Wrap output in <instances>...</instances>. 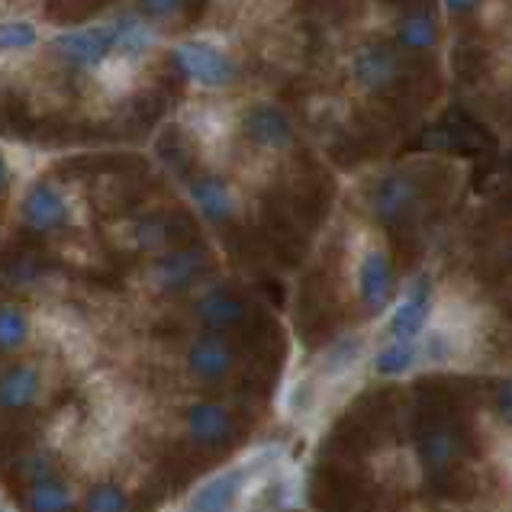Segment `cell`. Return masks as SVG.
Masks as SVG:
<instances>
[{"label": "cell", "instance_id": "obj_22", "mask_svg": "<svg viewBox=\"0 0 512 512\" xmlns=\"http://www.w3.org/2000/svg\"><path fill=\"white\" fill-rule=\"evenodd\" d=\"M29 335H33V323L29 316L13 303H0V355H13L20 351Z\"/></svg>", "mask_w": 512, "mask_h": 512}, {"label": "cell", "instance_id": "obj_3", "mask_svg": "<svg viewBox=\"0 0 512 512\" xmlns=\"http://www.w3.org/2000/svg\"><path fill=\"white\" fill-rule=\"evenodd\" d=\"M268 464H271V455L268 458H255V461L239 464V467H229V471L213 477L210 484H203L194 493V500H190V512H232L245 500V493L252 490L255 471H265Z\"/></svg>", "mask_w": 512, "mask_h": 512}, {"label": "cell", "instance_id": "obj_20", "mask_svg": "<svg viewBox=\"0 0 512 512\" xmlns=\"http://www.w3.org/2000/svg\"><path fill=\"white\" fill-rule=\"evenodd\" d=\"M29 509L33 512H71L75 500H71V490L65 487V480H58L52 474H42L29 484Z\"/></svg>", "mask_w": 512, "mask_h": 512}, {"label": "cell", "instance_id": "obj_27", "mask_svg": "<svg viewBox=\"0 0 512 512\" xmlns=\"http://www.w3.org/2000/svg\"><path fill=\"white\" fill-rule=\"evenodd\" d=\"M184 7V0H139V10L145 17H171V13H178Z\"/></svg>", "mask_w": 512, "mask_h": 512}, {"label": "cell", "instance_id": "obj_9", "mask_svg": "<svg viewBox=\"0 0 512 512\" xmlns=\"http://www.w3.org/2000/svg\"><path fill=\"white\" fill-rule=\"evenodd\" d=\"M187 435L194 438L200 448H229L232 442L239 438V419L232 413L229 406L216 403V400H203V403H194L187 409Z\"/></svg>", "mask_w": 512, "mask_h": 512}, {"label": "cell", "instance_id": "obj_23", "mask_svg": "<svg viewBox=\"0 0 512 512\" xmlns=\"http://www.w3.org/2000/svg\"><path fill=\"white\" fill-rule=\"evenodd\" d=\"M49 329L52 335H58V345H62L68 355H87L91 351V335H87L84 323H78V319H71L68 313H52L49 316Z\"/></svg>", "mask_w": 512, "mask_h": 512}, {"label": "cell", "instance_id": "obj_6", "mask_svg": "<svg viewBox=\"0 0 512 512\" xmlns=\"http://www.w3.org/2000/svg\"><path fill=\"white\" fill-rule=\"evenodd\" d=\"M203 271H207V255L197 252V248H174V252L158 255V261L145 274V281L155 290V294H187L194 287Z\"/></svg>", "mask_w": 512, "mask_h": 512}, {"label": "cell", "instance_id": "obj_11", "mask_svg": "<svg viewBox=\"0 0 512 512\" xmlns=\"http://www.w3.org/2000/svg\"><path fill=\"white\" fill-rule=\"evenodd\" d=\"M358 294L368 313H380L393 294V268L384 245L368 242L358 258Z\"/></svg>", "mask_w": 512, "mask_h": 512}, {"label": "cell", "instance_id": "obj_19", "mask_svg": "<svg viewBox=\"0 0 512 512\" xmlns=\"http://www.w3.org/2000/svg\"><path fill=\"white\" fill-rule=\"evenodd\" d=\"M136 68H139V58L123 55V52H110L104 62L97 65V78H100V87H104V94L123 97L133 91Z\"/></svg>", "mask_w": 512, "mask_h": 512}, {"label": "cell", "instance_id": "obj_7", "mask_svg": "<svg viewBox=\"0 0 512 512\" xmlns=\"http://www.w3.org/2000/svg\"><path fill=\"white\" fill-rule=\"evenodd\" d=\"M242 133L261 152H287L297 142L294 120L277 104H252L242 113Z\"/></svg>", "mask_w": 512, "mask_h": 512}, {"label": "cell", "instance_id": "obj_8", "mask_svg": "<svg viewBox=\"0 0 512 512\" xmlns=\"http://www.w3.org/2000/svg\"><path fill=\"white\" fill-rule=\"evenodd\" d=\"M403 75V58L390 42H368L351 58V78L368 94H384Z\"/></svg>", "mask_w": 512, "mask_h": 512}, {"label": "cell", "instance_id": "obj_1", "mask_svg": "<svg viewBox=\"0 0 512 512\" xmlns=\"http://www.w3.org/2000/svg\"><path fill=\"white\" fill-rule=\"evenodd\" d=\"M371 213L387 226L409 223L422 207V184L409 171H387L368 194Z\"/></svg>", "mask_w": 512, "mask_h": 512}, {"label": "cell", "instance_id": "obj_13", "mask_svg": "<svg viewBox=\"0 0 512 512\" xmlns=\"http://www.w3.org/2000/svg\"><path fill=\"white\" fill-rule=\"evenodd\" d=\"M55 52L65 58L68 65L78 68H97L113 52V26H87L65 33L55 39Z\"/></svg>", "mask_w": 512, "mask_h": 512}, {"label": "cell", "instance_id": "obj_2", "mask_svg": "<svg viewBox=\"0 0 512 512\" xmlns=\"http://www.w3.org/2000/svg\"><path fill=\"white\" fill-rule=\"evenodd\" d=\"M174 62H178V68L190 81L207 87V91H223V87L236 81L232 58L219 46H213V42H203V39L181 42V46L174 49Z\"/></svg>", "mask_w": 512, "mask_h": 512}, {"label": "cell", "instance_id": "obj_24", "mask_svg": "<svg viewBox=\"0 0 512 512\" xmlns=\"http://www.w3.org/2000/svg\"><path fill=\"white\" fill-rule=\"evenodd\" d=\"M416 345L413 342H403V339H397V342H390L384 351L377 355V374H384V377H397V374H403V371H409L416 364Z\"/></svg>", "mask_w": 512, "mask_h": 512}, {"label": "cell", "instance_id": "obj_15", "mask_svg": "<svg viewBox=\"0 0 512 512\" xmlns=\"http://www.w3.org/2000/svg\"><path fill=\"white\" fill-rule=\"evenodd\" d=\"M42 393V371L36 364H17L0 374V409H26Z\"/></svg>", "mask_w": 512, "mask_h": 512}, {"label": "cell", "instance_id": "obj_26", "mask_svg": "<svg viewBox=\"0 0 512 512\" xmlns=\"http://www.w3.org/2000/svg\"><path fill=\"white\" fill-rule=\"evenodd\" d=\"M84 512H129V500L116 484H97L87 496Z\"/></svg>", "mask_w": 512, "mask_h": 512}, {"label": "cell", "instance_id": "obj_21", "mask_svg": "<svg viewBox=\"0 0 512 512\" xmlns=\"http://www.w3.org/2000/svg\"><path fill=\"white\" fill-rule=\"evenodd\" d=\"M455 461H458V438L448 429H435L422 442V464H426V471L432 477H445Z\"/></svg>", "mask_w": 512, "mask_h": 512}, {"label": "cell", "instance_id": "obj_18", "mask_svg": "<svg viewBox=\"0 0 512 512\" xmlns=\"http://www.w3.org/2000/svg\"><path fill=\"white\" fill-rule=\"evenodd\" d=\"M393 33H397V42L406 49V52H432L438 46V20L426 10H409L397 20L393 26Z\"/></svg>", "mask_w": 512, "mask_h": 512}, {"label": "cell", "instance_id": "obj_5", "mask_svg": "<svg viewBox=\"0 0 512 512\" xmlns=\"http://www.w3.org/2000/svg\"><path fill=\"white\" fill-rule=\"evenodd\" d=\"M20 213H23V223L33 232H62L65 226H71V219H75V203H71L65 187L39 181L26 190Z\"/></svg>", "mask_w": 512, "mask_h": 512}, {"label": "cell", "instance_id": "obj_29", "mask_svg": "<svg viewBox=\"0 0 512 512\" xmlns=\"http://www.w3.org/2000/svg\"><path fill=\"white\" fill-rule=\"evenodd\" d=\"M7 184H10V165H7V158L0 155V194L7 190Z\"/></svg>", "mask_w": 512, "mask_h": 512}, {"label": "cell", "instance_id": "obj_4", "mask_svg": "<svg viewBox=\"0 0 512 512\" xmlns=\"http://www.w3.org/2000/svg\"><path fill=\"white\" fill-rule=\"evenodd\" d=\"M187 371L200 387H223L239 371V355L216 332L200 335L187 348Z\"/></svg>", "mask_w": 512, "mask_h": 512}, {"label": "cell", "instance_id": "obj_16", "mask_svg": "<svg viewBox=\"0 0 512 512\" xmlns=\"http://www.w3.org/2000/svg\"><path fill=\"white\" fill-rule=\"evenodd\" d=\"M123 239L139 252H162L174 239V223L168 213H145L123 223Z\"/></svg>", "mask_w": 512, "mask_h": 512}, {"label": "cell", "instance_id": "obj_17", "mask_svg": "<svg viewBox=\"0 0 512 512\" xmlns=\"http://www.w3.org/2000/svg\"><path fill=\"white\" fill-rule=\"evenodd\" d=\"M232 113H226V107H194V113L187 116V129L194 133V139H200L210 152L226 149L229 136H232Z\"/></svg>", "mask_w": 512, "mask_h": 512}, {"label": "cell", "instance_id": "obj_10", "mask_svg": "<svg viewBox=\"0 0 512 512\" xmlns=\"http://www.w3.org/2000/svg\"><path fill=\"white\" fill-rule=\"evenodd\" d=\"M187 194H190V203L197 207V213L213 226L232 223L242 210L239 190L232 187L226 178H219V174H203V178H194L187 187Z\"/></svg>", "mask_w": 512, "mask_h": 512}, {"label": "cell", "instance_id": "obj_12", "mask_svg": "<svg viewBox=\"0 0 512 512\" xmlns=\"http://www.w3.org/2000/svg\"><path fill=\"white\" fill-rule=\"evenodd\" d=\"M194 316L197 323L207 329V332H226V329H236L245 323L248 316V303L242 294H236L232 287L226 284H213L207 287L203 294L194 300Z\"/></svg>", "mask_w": 512, "mask_h": 512}, {"label": "cell", "instance_id": "obj_25", "mask_svg": "<svg viewBox=\"0 0 512 512\" xmlns=\"http://www.w3.org/2000/svg\"><path fill=\"white\" fill-rule=\"evenodd\" d=\"M39 42V29L26 20H7L0 23V52H23Z\"/></svg>", "mask_w": 512, "mask_h": 512}, {"label": "cell", "instance_id": "obj_14", "mask_svg": "<svg viewBox=\"0 0 512 512\" xmlns=\"http://www.w3.org/2000/svg\"><path fill=\"white\" fill-rule=\"evenodd\" d=\"M429 323H432V284H429V277H419V281L409 287V294L400 300L397 310H393L390 332H393V339L409 342Z\"/></svg>", "mask_w": 512, "mask_h": 512}, {"label": "cell", "instance_id": "obj_28", "mask_svg": "<svg viewBox=\"0 0 512 512\" xmlns=\"http://www.w3.org/2000/svg\"><path fill=\"white\" fill-rule=\"evenodd\" d=\"M445 7L451 13H471V10L480 7V0H445Z\"/></svg>", "mask_w": 512, "mask_h": 512}]
</instances>
